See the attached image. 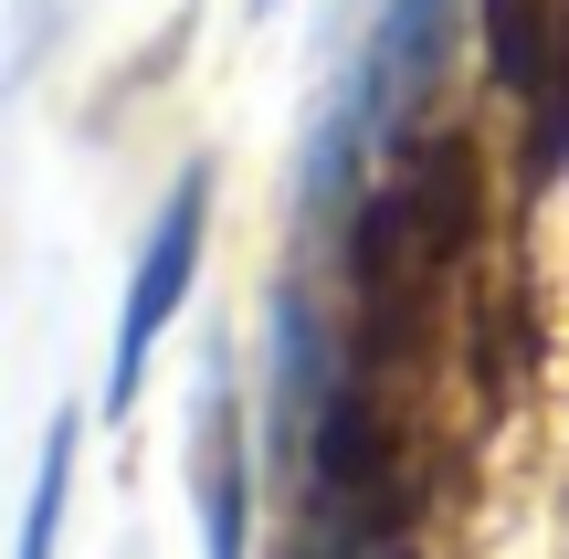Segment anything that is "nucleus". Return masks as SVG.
<instances>
[{
	"label": "nucleus",
	"mask_w": 569,
	"mask_h": 559,
	"mask_svg": "<svg viewBox=\"0 0 569 559\" xmlns=\"http://www.w3.org/2000/svg\"><path fill=\"white\" fill-rule=\"evenodd\" d=\"M443 42H453V0H359L338 84H327V106L306 117V169H296L306 222H327V211L359 190V169L411 138L432 74H443Z\"/></svg>",
	"instance_id": "1"
},
{
	"label": "nucleus",
	"mask_w": 569,
	"mask_h": 559,
	"mask_svg": "<svg viewBox=\"0 0 569 559\" xmlns=\"http://www.w3.org/2000/svg\"><path fill=\"white\" fill-rule=\"evenodd\" d=\"M201 232H211V169H180V190L159 201V222H148L138 243V274H127V307H117V359H106V412H127L148 380V359H159L169 317L190 307V274H201Z\"/></svg>",
	"instance_id": "2"
},
{
	"label": "nucleus",
	"mask_w": 569,
	"mask_h": 559,
	"mask_svg": "<svg viewBox=\"0 0 569 559\" xmlns=\"http://www.w3.org/2000/svg\"><path fill=\"white\" fill-rule=\"evenodd\" d=\"M190 497H201V549L243 559L253 476H243V412H232V359L201 370V422H190Z\"/></svg>",
	"instance_id": "3"
},
{
	"label": "nucleus",
	"mask_w": 569,
	"mask_h": 559,
	"mask_svg": "<svg viewBox=\"0 0 569 559\" xmlns=\"http://www.w3.org/2000/svg\"><path fill=\"white\" fill-rule=\"evenodd\" d=\"M486 53L517 106L569 96V0H486Z\"/></svg>",
	"instance_id": "4"
},
{
	"label": "nucleus",
	"mask_w": 569,
	"mask_h": 559,
	"mask_svg": "<svg viewBox=\"0 0 569 559\" xmlns=\"http://www.w3.org/2000/svg\"><path fill=\"white\" fill-rule=\"evenodd\" d=\"M74 433H84V412H63L53 433H42V455H32V507H21V549H11V559H53V539H63V486H74Z\"/></svg>",
	"instance_id": "5"
},
{
	"label": "nucleus",
	"mask_w": 569,
	"mask_h": 559,
	"mask_svg": "<svg viewBox=\"0 0 569 559\" xmlns=\"http://www.w3.org/2000/svg\"><path fill=\"white\" fill-rule=\"evenodd\" d=\"M253 11H264V0H253Z\"/></svg>",
	"instance_id": "6"
}]
</instances>
